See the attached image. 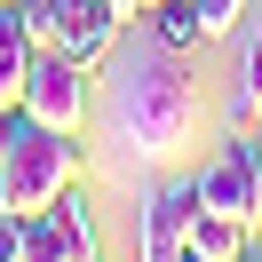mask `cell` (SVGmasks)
I'll use <instances>...</instances> for the list:
<instances>
[{"instance_id":"obj_1","label":"cell","mask_w":262,"mask_h":262,"mask_svg":"<svg viewBox=\"0 0 262 262\" xmlns=\"http://www.w3.org/2000/svg\"><path fill=\"white\" fill-rule=\"evenodd\" d=\"M103 119H112V143H127L135 159H175L183 143H191L199 127V96H191V72H183V56L151 48L127 56V64L112 72V96H103Z\"/></svg>"},{"instance_id":"obj_2","label":"cell","mask_w":262,"mask_h":262,"mask_svg":"<svg viewBox=\"0 0 262 262\" xmlns=\"http://www.w3.org/2000/svg\"><path fill=\"white\" fill-rule=\"evenodd\" d=\"M0 167H8V207L16 214H48L80 183V143L48 135L24 103H0Z\"/></svg>"},{"instance_id":"obj_3","label":"cell","mask_w":262,"mask_h":262,"mask_svg":"<svg viewBox=\"0 0 262 262\" xmlns=\"http://www.w3.org/2000/svg\"><path fill=\"white\" fill-rule=\"evenodd\" d=\"M88 80H96L88 64L40 48L32 72H24V112H32L48 135H80V127H88V103H96V88H88Z\"/></svg>"},{"instance_id":"obj_4","label":"cell","mask_w":262,"mask_h":262,"mask_svg":"<svg viewBox=\"0 0 262 262\" xmlns=\"http://www.w3.org/2000/svg\"><path fill=\"white\" fill-rule=\"evenodd\" d=\"M191 214H199L191 175L151 183V191H143V214H135V254H143V262H191Z\"/></svg>"},{"instance_id":"obj_5","label":"cell","mask_w":262,"mask_h":262,"mask_svg":"<svg viewBox=\"0 0 262 262\" xmlns=\"http://www.w3.org/2000/svg\"><path fill=\"white\" fill-rule=\"evenodd\" d=\"M191 191H199V207H223V214L262 223V159H254V135H230V143L191 175Z\"/></svg>"},{"instance_id":"obj_6","label":"cell","mask_w":262,"mask_h":262,"mask_svg":"<svg viewBox=\"0 0 262 262\" xmlns=\"http://www.w3.org/2000/svg\"><path fill=\"white\" fill-rule=\"evenodd\" d=\"M112 40H119L112 0H56V56L103 72V64H112Z\"/></svg>"},{"instance_id":"obj_7","label":"cell","mask_w":262,"mask_h":262,"mask_svg":"<svg viewBox=\"0 0 262 262\" xmlns=\"http://www.w3.org/2000/svg\"><path fill=\"white\" fill-rule=\"evenodd\" d=\"M246 246H254V223L246 214H223V207L191 214V262H246Z\"/></svg>"},{"instance_id":"obj_8","label":"cell","mask_w":262,"mask_h":262,"mask_svg":"<svg viewBox=\"0 0 262 262\" xmlns=\"http://www.w3.org/2000/svg\"><path fill=\"white\" fill-rule=\"evenodd\" d=\"M143 40L167 48V56H191L199 40H207V24H199L191 0H151V8H143Z\"/></svg>"},{"instance_id":"obj_9","label":"cell","mask_w":262,"mask_h":262,"mask_svg":"<svg viewBox=\"0 0 262 262\" xmlns=\"http://www.w3.org/2000/svg\"><path fill=\"white\" fill-rule=\"evenodd\" d=\"M32 32H24L16 0H0V103H24V72H32Z\"/></svg>"},{"instance_id":"obj_10","label":"cell","mask_w":262,"mask_h":262,"mask_svg":"<svg viewBox=\"0 0 262 262\" xmlns=\"http://www.w3.org/2000/svg\"><path fill=\"white\" fill-rule=\"evenodd\" d=\"M262 119V24L246 32V48H238V72H230V135H246Z\"/></svg>"},{"instance_id":"obj_11","label":"cell","mask_w":262,"mask_h":262,"mask_svg":"<svg viewBox=\"0 0 262 262\" xmlns=\"http://www.w3.org/2000/svg\"><path fill=\"white\" fill-rule=\"evenodd\" d=\"M56 230H64V254L72 262H103V238H96V214H88V199H80V183H72L64 199H56Z\"/></svg>"},{"instance_id":"obj_12","label":"cell","mask_w":262,"mask_h":262,"mask_svg":"<svg viewBox=\"0 0 262 262\" xmlns=\"http://www.w3.org/2000/svg\"><path fill=\"white\" fill-rule=\"evenodd\" d=\"M16 262H72V254H64V230H56V214H24V230H16Z\"/></svg>"},{"instance_id":"obj_13","label":"cell","mask_w":262,"mask_h":262,"mask_svg":"<svg viewBox=\"0 0 262 262\" xmlns=\"http://www.w3.org/2000/svg\"><path fill=\"white\" fill-rule=\"evenodd\" d=\"M191 8H199V24H207V40H223V32H238L246 0H191Z\"/></svg>"},{"instance_id":"obj_14","label":"cell","mask_w":262,"mask_h":262,"mask_svg":"<svg viewBox=\"0 0 262 262\" xmlns=\"http://www.w3.org/2000/svg\"><path fill=\"white\" fill-rule=\"evenodd\" d=\"M16 230H24V214H16V207H0V262H16Z\"/></svg>"},{"instance_id":"obj_15","label":"cell","mask_w":262,"mask_h":262,"mask_svg":"<svg viewBox=\"0 0 262 262\" xmlns=\"http://www.w3.org/2000/svg\"><path fill=\"white\" fill-rule=\"evenodd\" d=\"M143 8H151V0H112V16H119V24H143Z\"/></svg>"},{"instance_id":"obj_16","label":"cell","mask_w":262,"mask_h":262,"mask_svg":"<svg viewBox=\"0 0 262 262\" xmlns=\"http://www.w3.org/2000/svg\"><path fill=\"white\" fill-rule=\"evenodd\" d=\"M246 135H254V159H262V119H254V127H246Z\"/></svg>"},{"instance_id":"obj_17","label":"cell","mask_w":262,"mask_h":262,"mask_svg":"<svg viewBox=\"0 0 262 262\" xmlns=\"http://www.w3.org/2000/svg\"><path fill=\"white\" fill-rule=\"evenodd\" d=\"M0 207H8V167H0Z\"/></svg>"},{"instance_id":"obj_18","label":"cell","mask_w":262,"mask_h":262,"mask_svg":"<svg viewBox=\"0 0 262 262\" xmlns=\"http://www.w3.org/2000/svg\"><path fill=\"white\" fill-rule=\"evenodd\" d=\"M246 262H262V238H254V246H246Z\"/></svg>"}]
</instances>
